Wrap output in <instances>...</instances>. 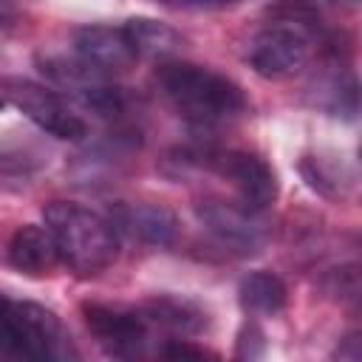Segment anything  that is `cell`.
<instances>
[{
	"label": "cell",
	"mask_w": 362,
	"mask_h": 362,
	"mask_svg": "<svg viewBox=\"0 0 362 362\" xmlns=\"http://www.w3.org/2000/svg\"><path fill=\"white\" fill-rule=\"evenodd\" d=\"M74 57H79L82 62L93 65L107 76L133 68V62L139 59L124 25H102V23L82 25L74 31Z\"/></svg>",
	"instance_id": "obj_10"
},
{
	"label": "cell",
	"mask_w": 362,
	"mask_h": 362,
	"mask_svg": "<svg viewBox=\"0 0 362 362\" xmlns=\"http://www.w3.org/2000/svg\"><path fill=\"white\" fill-rule=\"evenodd\" d=\"M6 260L14 272L25 277H42L51 274L59 266V252L54 243V235L48 226L23 223L14 229L6 246Z\"/></svg>",
	"instance_id": "obj_11"
},
{
	"label": "cell",
	"mask_w": 362,
	"mask_h": 362,
	"mask_svg": "<svg viewBox=\"0 0 362 362\" xmlns=\"http://www.w3.org/2000/svg\"><path fill=\"white\" fill-rule=\"evenodd\" d=\"M201 164H206L223 181H229L232 189L238 192L240 204L255 209V212H263L277 198V175L255 153H246V150H209V153H204Z\"/></svg>",
	"instance_id": "obj_7"
},
{
	"label": "cell",
	"mask_w": 362,
	"mask_h": 362,
	"mask_svg": "<svg viewBox=\"0 0 362 362\" xmlns=\"http://www.w3.org/2000/svg\"><path fill=\"white\" fill-rule=\"evenodd\" d=\"M14 20V6L8 0H0V25H8Z\"/></svg>",
	"instance_id": "obj_20"
},
{
	"label": "cell",
	"mask_w": 362,
	"mask_h": 362,
	"mask_svg": "<svg viewBox=\"0 0 362 362\" xmlns=\"http://www.w3.org/2000/svg\"><path fill=\"white\" fill-rule=\"evenodd\" d=\"M156 82L164 99L175 107V113L198 127L232 122L246 110V96L240 85L204 65L167 62L158 68Z\"/></svg>",
	"instance_id": "obj_1"
},
{
	"label": "cell",
	"mask_w": 362,
	"mask_h": 362,
	"mask_svg": "<svg viewBox=\"0 0 362 362\" xmlns=\"http://www.w3.org/2000/svg\"><path fill=\"white\" fill-rule=\"evenodd\" d=\"M164 3L173 8H184V11H218L238 0H164Z\"/></svg>",
	"instance_id": "obj_18"
},
{
	"label": "cell",
	"mask_w": 362,
	"mask_h": 362,
	"mask_svg": "<svg viewBox=\"0 0 362 362\" xmlns=\"http://www.w3.org/2000/svg\"><path fill=\"white\" fill-rule=\"evenodd\" d=\"M40 164L42 158L28 144L0 147V178H28Z\"/></svg>",
	"instance_id": "obj_16"
},
{
	"label": "cell",
	"mask_w": 362,
	"mask_h": 362,
	"mask_svg": "<svg viewBox=\"0 0 362 362\" xmlns=\"http://www.w3.org/2000/svg\"><path fill=\"white\" fill-rule=\"evenodd\" d=\"M303 6H314V8H356L359 0H297Z\"/></svg>",
	"instance_id": "obj_19"
},
{
	"label": "cell",
	"mask_w": 362,
	"mask_h": 362,
	"mask_svg": "<svg viewBox=\"0 0 362 362\" xmlns=\"http://www.w3.org/2000/svg\"><path fill=\"white\" fill-rule=\"evenodd\" d=\"M42 215L54 235L59 263H65L71 272L90 277L116 260L119 226L113 218L74 201H51Z\"/></svg>",
	"instance_id": "obj_2"
},
{
	"label": "cell",
	"mask_w": 362,
	"mask_h": 362,
	"mask_svg": "<svg viewBox=\"0 0 362 362\" xmlns=\"http://www.w3.org/2000/svg\"><path fill=\"white\" fill-rule=\"evenodd\" d=\"M161 356H167V359H204V356H209L204 348H198V345H187L181 337H173L164 348H161Z\"/></svg>",
	"instance_id": "obj_17"
},
{
	"label": "cell",
	"mask_w": 362,
	"mask_h": 362,
	"mask_svg": "<svg viewBox=\"0 0 362 362\" xmlns=\"http://www.w3.org/2000/svg\"><path fill=\"white\" fill-rule=\"evenodd\" d=\"M0 90H3L6 102H11L20 113H25L42 133H48L54 139H68V141H79L88 136L85 119L54 88L31 82V79L8 76L0 82Z\"/></svg>",
	"instance_id": "obj_5"
},
{
	"label": "cell",
	"mask_w": 362,
	"mask_h": 362,
	"mask_svg": "<svg viewBox=\"0 0 362 362\" xmlns=\"http://www.w3.org/2000/svg\"><path fill=\"white\" fill-rule=\"evenodd\" d=\"M124 31L136 48L139 57H156V59H167V57H175L181 48H184V37L167 25V23H158V20H150V17H133L124 23Z\"/></svg>",
	"instance_id": "obj_14"
},
{
	"label": "cell",
	"mask_w": 362,
	"mask_h": 362,
	"mask_svg": "<svg viewBox=\"0 0 362 362\" xmlns=\"http://www.w3.org/2000/svg\"><path fill=\"white\" fill-rule=\"evenodd\" d=\"M0 351L14 359H68L76 356L59 317L37 303H20L0 294Z\"/></svg>",
	"instance_id": "obj_3"
},
{
	"label": "cell",
	"mask_w": 362,
	"mask_h": 362,
	"mask_svg": "<svg viewBox=\"0 0 362 362\" xmlns=\"http://www.w3.org/2000/svg\"><path fill=\"white\" fill-rule=\"evenodd\" d=\"M42 74L59 85L65 93H71L82 107L99 113V116H119L124 110V93L122 88L93 65L82 62L79 57L65 59V57H45L40 62Z\"/></svg>",
	"instance_id": "obj_6"
},
{
	"label": "cell",
	"mask_w": 362,
	"mask_h": 362,
	"mask_svg": "<svg viewBox=\"0 0 362 362\" xmlns=\"http://www.w3.org/2000/svg\"><path fill=\"white\" fill-rule=\"evenodd\" d=\"M82 317L88 331L96 337L102 351L107 356L133 359L144 351L150 325L141 314V308H124V305H105V303H85Z\"/></svg>",
	"instance_id": "obj_8"
},
{
	"label": "cell",
	"mask_w": 362,
	"mask_h": 362,
	"mask_svg": "<svg viewBox=\"0 0 362 362\" xmlns=\"http://www.w3.org/2000/svg\"><path fill=\"white\" fill-rule=\"evenodd\" d=\"M238 300H240L243 311L260 314V317H272V314L286 308L288 291H286V283L277 274H272V272H252V274H246L240 280Z\"/></svg>",
	"instance_id": "obj_15"
},
{
	"label": "cell",
	"mask_w": 362,
	"mask_h": 362,
	"mask_svg": "<svg viewBox=\"0 0 362 362\" xmlns=\"http://www.w3.org/2000/svg\"><path fill=\"white\" fill-rule=\"evenodd\" d=\"M119 229L127 226L133 235H139L144 243L150 246H170L173 238H175V229H178V221L175 215L161 206V204H139L133 209H124L122 212V221L116 223Z\"/></svg>",
	"instance_id": "obj_13"
},
{
	"label": "cell",
	"mask_w": 362,
	"mask_h": 362,
	"mask_svg": "<svg viewBox=\"0 0 362 362\" xmlns=\"http://www.w3.org/2000/svg\"><path fill=\"white\" fill-rule=\"evenodd\" d=\"M195 215L209 235H215L223 246H229L240 255L257 252L266 240V223H263L260 212L243 206L240 201L229 204L221 198H206L198 204Z\"/></svg>",
	"instance_id": "obj_9"
},
{
	"label": "cell",
	"mask_w": 362,
	"mask_h": 362,
	"mask_svg": "<svg viewBox=\"0 0 362 362\" xmlns=\"http://www.w3.org/2000/svg\"><path fill=\"white\" fill-rule=\"evenodd\" d=\"M141 314L150 328H158L170 337H195L206 328V311L187 297H153L141 305Z\"/></svg>",
	"instance_id": "obj_12"
},
{
	"label": "cell",
	"mask_w": 362,
	"mask_h": 362,
	"mask_svg": "<svg viewBox=\"0 0 362 362\" xmlns=\"http://www.w3.org/2000/svg\"><path fill=\"white\" fill-rule=\"evenodd\" d=\"M314 54V37L303 23L280 20L260 28L249 48L246 62L263 79H288L300 74Z\"/></svg>",
	"instance_id": "obj_4"
},
{
	"label": "cell",
	"mask_w": 362,
	"mask_h": 362,
	"mask_svg": "<svg viewBox=\"0 0 362 362\" xmlns=\"http://www.w3.org/2000/svg\"><path fill=\"white\" fill-rule=\"evenodd\" d=\"M3 102H6V99H3V96H0V107H3Z\"/></svg>",
	"instance_id": "obj_21"
}]
</instances>
